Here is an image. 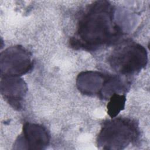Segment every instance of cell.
<instances>
[{
    "mask_svg": "<svg viewBox=\"0 0 150 150\" xmlns=\"http://www.w3.org/2000/svg\"><path fill=\"white\" fill-rule=\"evenodd\" d=\"M31 53L20 45L6 49L1 53V76L19 77L32 69Z\"/></svg>",
    "mask_w": 150,
    "mask_h": 150,
    "instance_id": "4",
    "label": "cell"
},
{
    "mask_svg": "<svg viewBox=\"0 0 150 150\" xmlns=\"http://www.w3.org/2000/svg\"><path fill=\"white\" fill-rule=\"evenodd\" d=\"M111 69L121 75L129 76L139 73L148 62L146 49L132 40L119 42L109 57Z\"/></svg>",
    "mask_w": 150,
    "mask_h": 150,
    "instance_id": "3",
    "label": "cell"
},
{
    "mask_svg": "<svg viewBox=\"0 0 150 150\" xmlns=\"http://www.w3.org/2000/svg\"><path fill=\"white\" fill-rule=\"evenodd\" d=\"M50 135L46 128L39 124L26 122L22 133L18 136L14 145H24V149H42L49 144Z\"/></svg>",
    "mask_w": 150,
    "mask_h": 150,
    "instance_id": "5",
    "label": "cell"
},
{
    "mask_svg": "<svg viewBox=\"0 0 150 150\" xmlns=\"http://www.w3.org/2000/svg\"><path fill=\"white\" fill-rule=\"evenodd\" d=\"M105 75L93 71L81 72L77 77V87L79 91L85 95H97L99 97Z\"/></svg>",
    "mask_w": 150,
    "mask_h": 150,
    "instance_id": "7",
    "label": "cell"
},
{
    "mask_svg": "<svg viewBox=\"0 0 150 150\" xmlns=\"http://www.w3.org/2000/svg\"><path fill=\"white\" fill-rule=\"evenodd\" d=\"M1 93L15 109L22 108V101L27 91L26 84L19 77L1 76Z\"/></svg>",
    "mask_w": 150,
    "mask_h": 150,
    "instance_id": "6",
    "label": "cell"
},
{
    "mask_svg": "<svg viewBox=\"0 0 150 150\" xmlns=\"http://www.w3.org/2000/svg\"><path fill=\"white\" fill-rule=\"evenodd\" d=\"M139 136L137 121L127 117H115L102 123L97 138V145L103 149H123L137 142Z\"/></svg>",
    "mask_w": 150,
    "mask_h": 150,
    "instance_id": "2",
    "label": "cell"
},
{
    "mask_svg": "<svg viewBox=\"0 0 150 150\" xmlns=\"http://www.w3.org/2000/svg\"><path fill=\"white\" fill-rule=\"evenodd\" d=\"M114 7L107 1H96L80 15L70 46L76 50L96 51L118 44L124 35L114 19Z\"/></svg>",
    "mask_w": 150,
    "mask_h": 150,
    "instance_id": "1",
    "label": "cell"
},
{
    "mask_svg": "<svg viewBox=\"0 0 150 150\" xmlns=\"http://www.w3.org/2000/svg\"><path fill=\"white\" fill-rule=\"evenodd\" d=\"M107 105V114L111 118L115 117L125 107L126 97L125 94L115 93L111 95Z\"/></svg>",
    "mask_w": 150,
    "mask_h": 150,
    "instance_id": "8",
    "label": "cell"
}]
</instances>
